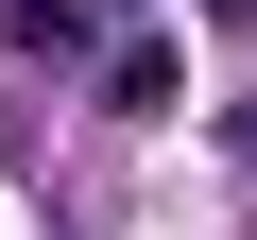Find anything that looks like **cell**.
<instances>
[{"mask_svg":"<svg viewBox=\"0 0 257 240\" xmlns=\"http://www.w3.org/2000/svg\"><path fill=\"white\" fill-rule=\"evenodd\" d=\"M103 103H120V120H172V52H155V35L103 52Z\"/></svg>","mask_w":257,"mask_h":240,"instance_id":"obj_2","label":"cell"},{"mask_svg":"<svg viewBox=\"0 0 257 240\" xmlns=\"http://www.w3.org/2000/svg\"><path fill=\"white\" fill-rule=\"evenodd\" d=\"M223 155H240V172H257V103H240V120H223Z\"/></svg>","mask_w":257,"mask_h":240,"instance_id":"obj_3","label":"cell"},{"mask_svg":"<svg viewBox=\"0 0 257 240\" xmlns=\"http://www.w3.org/2000/svg\"><path fill=\"white\" fill-rule=\"evenodd\" d=\"M0 35H18V52H35V69H69V52H86V35H103V0H18V18H0Z\"/></svg>","mask_w":257,"mask_h":240,"instance_id":"obj_1","label":"cell"}]
</instances>
